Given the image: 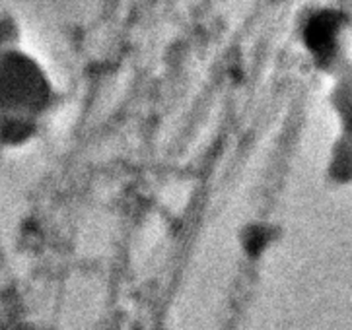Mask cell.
<instances>
[{
	"instance_id": "obj_2",
	"label": "cell",
	"mask_w": 352,
	"mask_h": 330,
	"mask_svg": "<svg viewBox=\"0 0 352 330\" xmlns=\"http://www.w3.org/2000/svg\"><path fill=\"white\" fill-rule=\"evenodd\" d=\"M35 119L0 111V150L16 148L25 144L35 134Z\"/></svg>"
},
{
	"instance_id": "obj_1",
	"label": "cell",
	"mask_w": 352,
	"mask_h": 330,
	"mask_svg": "<svg viewBox=\"0 0 352 330\" xmlns=\"http://www.w3.org/2000/svg\"><path fill=\"white\" fill-rule=\"evenodd\" d=\"M49 99L45 78L34 67L22 62L0 67V111L37 121L49 107Z\"/></svg>"
}]
</instances>
